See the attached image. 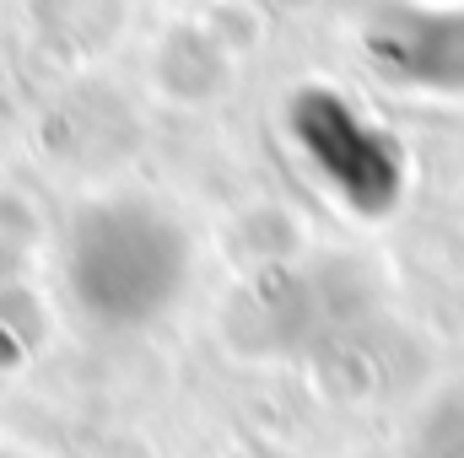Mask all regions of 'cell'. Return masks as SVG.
<instances>
[{"label": "cell", "instance_id": "obj_1", "mask_svg": "<svg viewBox=\"0 0 464 458\" xmlns=\"http://www.w3.org/2000/svg\"><path fill=\"white\" fill-rule=\"evenodd\" d=\"M184 286L179 232L146 211H98L71 243V291L103 329H140Z\"/></svg>", "mask_w": 464, "mask_h": 458}, {"label": "cell", "instance_id": "obj_2", "mask_svg": "<svg viewBox=\"0 0 464 458\" xmlns=\"http://www.w3.org/2000/svg\"><path fill=\"white\" fill-rule=\"evenodd\" d=\"M297 129H303V146L314 151V162L335 178V189H346L362 211H383L394 200V184H400L394 151L351 109H341L335 98H308L303 114H297Z\"/></svg>", "mask_w": 464, "mask_h": 458}]
</instances>
